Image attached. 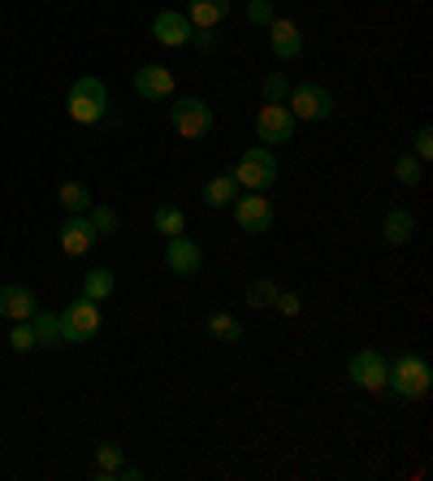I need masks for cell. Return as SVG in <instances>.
Wrapping results in <instances>:
<instances>
[{
    "label": "cell",
    "instance_id": "3957f363",
    "mask_svg": "<svg viewBox=\"0 0 433 481\" xmlns=\"http://www.w3.org/2000/svg\"><path fill=\"white\" fill-rule=\"evenodd\" d=\"M57 321H61V343H91L96 334H100V326H105V312H100V304L96 300H74L69 308H61L57 312Z\"/></svg>",
    "mask_w": 433,
    "mask_h": 481
},
{
    "label": "cell",
    "instance_id": "5b68a950",
    "mask_svg": "<svg viewBox=\"0 0 433 481\" xmlns=\"http://www.w3.org/2000/svg\"><path fill=\"white\" fill-rule=\"evenodd\" d=\"M230 174H235L238 187L264 191V187H273V178H278V156L269 153L264 143H256V148H247V153L238 156V165L230 170Z\"/></svg>",
    "mask_w": 433,
    "mask_h": 481
},
{
    "label": "cell",
    "instance_id": "4dcf8cb0",
    "mask_svg": "<svg viewBox=\"0 0 433 481\" xmlns=\"http://www.w3.org/2000/svg\"><path fill=\"white\" fill-rule=\"evenodd\" d=\"M411 156H420V161H429L433 156V131L429 126H420V131L411 134Z\"/></svg>",
    "mask_w": 433,
    "mask_h": 481
},
{
    "label": "cell",
    "instance_id": "ac0fdd59",
    "mask_svg": "<svg viewBox=\"0 0 433 481\" xmlns=\"http://www.w3.org/2000/svg\"><path fill=\"white\" fill-rule=\"evenodd\" d=\"M235 199H238L235 174H216V178H208V182H204V204H208V208H230Z\"/></svg>",
    "mask_w": 433,
    "mask_h": 481
},
{
    "label": "cell",
    "instance_id": "52a82bcc",
    "mask_svg": "<svg viewBox=\"0 0 433 481\" xmlns=\"http://www.w3.org/2000/svg\"><path fill=\"white\" fill-rule=\"evenodd\" d=\"M386 369H390V360L377 347L355 351V356L346 360V377H351L360 391H373V394L386 391Z\"/></svg>",
    "mask_w": 433,
    "mask_h": 481
},
{
    "label": "cell",
    "instance_id": "ba28073f",
    "mask_svg": "<svg viewBox=\"0 0 433 481\" xmlns=\"http://www.w3.org/2000/svg\"><path fill=\"white\" fill-rule=\"evenodd\" d=\"M295 113L286 109V105H260L256 113V139L264 148H273V143H290L295 139Z\"/></svg>",
    "mask_w": 433,
    "mask_h": 481
},
{
    "label": "cell",
    "instance_id": "1f68e13d",
    "mask_svg": "<svg viewBox=\"0 0 433 481\" xmlns=\"http://www.w3.org/2000/svg\"><path fill=\"white\" fill-rule=\"evenodd\" d=\"M273 308H278L281 317H299V295H295V291H278Z\"/></svg>",
    "mask_w": 433,
    "mask_h": 481
},
{
    "label": "cell",
    "instance_id": "277c9868",
    "mask_svg": "<svg viewBox=\"0 0 433 481\" xmlns=\"http://www.w3.org/2000/svg\"><path fill=\"white\" fill-rule=\"evenodd\" d=\"M170 126L173 134H182V139H204V134L216 126V113L208 100H199V96H178L170 105Z\"/></svg>",
    "mask_w": 433,
    "mask_h": 481
},
{
    "label": "cell",
    "instance_id": "cb8c5ba5",
    "mask_svg": "<svg viewBox=\"0 0 433 481\" xmlns=\"http://www.w3.org/2000/svg\"><path fill=\"white\" fill-rule=\"evenodd\" d=\"M117 468H122V447H117V442H100V447H96V477L113 481Z\"/></svg>",
    "mask_w": 433,
    "mask_h": 481
},
{
    "label": "cell",
    "instance_id": "d6986e66",
    "mask_svg": "<svg viewBox=\"0 0 433 481\" xmlns=\"http://www.w3.org/2000/svg\"><path fill=\"white\" fill-rule=\"evenodd\" d=\"M31 329H35V347H61V321H57V312H40L35 308Z\"/></svg>",
    "mask_w": 433,
    "mask_h": 481
},
{
    "label": "cell",
    "instance_id": "4316f807",
    "mask_svg": "<svg viewBox=\"0 0 433 481\" xmlns=\"http://www.w3.org/2000/svg\"><path fill=\"white\" fill-rule=\"evenodd\" d=\"M260 91H264V105H286V96H290V83H286V74H281V69H273V74H264Z\"/></svg>",
    "mask_w": 433,
    "mask_h": 481
},
{
    "label": "cell",
    "instance_id": "484cf974",
    "mask_svg": "<svg viewBox=\"0 0 433 481\" xmlns=\"http://www.w3.org/2000/svg\"><path fill=\"white\" fill-rule=\"evenodd\" d=\"M394 178H399L403 187H420V178H425V161L403 153L399 161H394Z\"/></svg>",
    "mask_w": 433,
    "mask_h": 481
},
{
    "label": "cell",
    "instance_id": "44dd1931",
    "mask_svg": "<svg viewBox=\"0 0 433 481\" xmlns=\"http://www.w3.org/2000/svg\"><path fill=\"white\" fill-rule=\"evenodd\" d=\"M57 199H61V208L65 213H87L96 199H91V191H87L83 182H61L57 187Z\"/></svg>",
    "mask_w": 433,
    "mask_h": 481
},
{
    "label": "cell",
    "instance_id": "ffe728a7",
    "mask_svg": "<svg viewBox=\"0 0 433 481\" xmlns=\"http://www.w3.org/2000/svg\"><path fill=\"white\" fill-rule=\"evenodd\" d=\"M152 226H156V235H165V239L187 235V213H182V208H173V204H161V208L152 213Z\"/></svg>",
    "mask_w": 433,
    "mask_h": 481
},
{
    "label": "cell",
    "instance_id": "2e32d148",
    "mask_svg": "<svg viewBox=\"0 0 433 481\" xmlns=\"http://www.w3.org/2000/svg\"><path fill=\"white\" fill-rule=\"evenodd\" d=\"M230 9H235V0H191V5H187V23H191L195 31H213L216 23L230 18Z\"/></svg>",
    "mask_w": 433,
    "mask_h": 481
},
{
    "label": "cell",
    "instance_id": "83f0119b",
    "mask_svg": "<svg viewBox=\"0 0 433 481\" xmlns=\"http://www.w3.org/2000/svg\"><path fill=\"white\" fill-rule=\"evenodd\" d=\"M87 221L96 226V235H113V230L122 226V221H117V213H113V208H105V204H91V208H87Z\"/></svg>",
    "mask_w": 433,
    "mask_h": 481
},
{
    "label": "cell",
    "instance_id": "7a4b0ae2",
    "mask_svg": "<svg viewBox=\"0 0 433 481\" xmlns=\"http://www.w3.org/2000/svg\"><path fill=\"white\" fill-rule=\"evenodd\" d=\"M65 109H69V117H74L78 126H96V122L105 117V109H108V88L96 79V74H87V79H78V83L69 88Z\"/></svg>",
    "mask_w": 433,
    "mask_h": 481
},
{
    "label": "cell",
    "instance_id": "6da1fadb",
    "mask_svg": "<svg viewBox=\"0 0 433 481\" xmlns=\"http://www.w3.org/2000/svg\"><path fill=\"white\" fill-rule=\"evenodd\" d=\"M433 386V369L425 356H416V351H403V356H394L386 369V391L399 394V399H425Z\"/></svg>",
    "mask_w": 433,
    "mask_h": 481
},
{
    "label": "cell",
    "instance_id": "8fae6325",
    "mask_svg": "<svg viewBox=\"0 0 433 481\" xmlns=\"http://www.w3.org/2000/svg\"><path fill=\"white\" fill-rule=\"evenodd\" d=\"M195 26L187 23V14H173V9H161L156 18H152V40L165 48H182L187 40H191Z\"/></svg>",
    "mask_w": 433,
    "mask_h": 481
},
{
    "label": "cell",
    "instance_id": "d6a6232c",
    "mask_svg": "<svg viewBox=\"0 0 433 481\" xmlns=\"http://www.w3.org/2000/svg\"><path fill=\"white\" fill-rule=\"evenodd\" d=\"M187 44H191L195 52H213L216 40H213V31H191V40H187Z\"/></svg>",
    "mask_w": 433,
    "mask_h": 481
},
{
    "label": "cell",
    "instance_id": "9a60e30c",
    "mask_svg": "<svg viewBox=\"0 0 433 481\" xmlns=\"http://www.w3.org/2000/svg\"><path fill=\"white\" fill-rule=\"evenodd\" d=\"M35 291H26V286H0V317H9V321H31L35 317Z\"/></svg>",
    "mask_w": 433,
    "mask_h": 481
},
{
    "label": "cell",
    "instance_id": "7c38bea8",
    "mask_svg": "<svg viewBox=\"0 0 433 481\" xmlns=\"http://www.w3.org/2000/svg\"><path fill=\"white\" fill-rule=\"evenodd\" d=\"M269 52H273L278 61H295L303 52V35L290 18H273V23H269Z\"/></svg>",
    "mask_w": 433,
    "mask_h": 481
},
{
    "label": "cell",
    "instance_id": "8992f818",
    "mask_svg": "<svg viewBox=\"0 0 433 481\" xmlns=\"http://www.w3.org/2000/svg\"><path fill=\"white\" fill-rule=\"evenodd\" d=\"M334 105H338L334 91L317 88V83H299V88H290V96H286V109L295 113V122H329Z\"/></svg>",
    "mask_w": 433,
    "mask_h": 481
},
{
    "label": "cell",
    "instance_id": "5bb4252c",
    "mask_svg": "<svg viewBox=\"0 0 433 481\" xmlns=\"http://www.w3.org/2000/svg\"><path fill=\"white\" fill-rule=\"evenodd\" d=\"M134 91L143 100H170L173 96V74L165 66H139L134 69Z\"/></svg>",
    "mask_w": 433,
    "mask_h": 481
},
{
    "label": "cell",
    "instance_id": "d4e9b609",
    "mask_svg": "<svg viewBox=\"0 0 433 481\" xmlns=\"http://www.w3.org/2000/svg\"><path fill=\"white\" fill-rule=\"evenodd\" d=\"M278 291H281V286L273 282V278H256V282L247 286V308H273Z\"/></svg>",
    "mask_w": 433,
    "mask_h": 481
},
{
    "label": "cell",
    "instance_id": "4fadbf2b",
    "mask_svg": "<svg viewBox=\"0 0 433 481\" xmlns=\"http://www.w3.org/2000/svg\"><path fill=\"white\" fill-rule=\"evenodd\" d=\"M91 243H96V226L87 221V213H69L61 221V252L65 256H83Z\"/></svg>",
    "mask_w": 433,
    "mask_h": 481
},
{
    "label": "cell",
    "instance_id": "7402d4cb",
    "mask_svg": "<svg viewBox=\"0 0 433 481\" xmlns=\"http://www.w3.org/2000/svg\"><path fill=\"white\" fill-rule=\"evenodd\" d=\"M208 334H213L216 343H238L243 338V321H238L235 312H213L208 317Z\"/></svg>",
    "mask_w": 433,
    "mask_h": 481
},
{
    "label": "cell",
    "instance_id": "f546056e",
    "mask_svg": "<svg viewBox=\"0 0 433 481\" xmlns=\"http://www.w3.org/2000/svg\"><path fill=\"white\" fill-rule=\"evenodd\" d=\"M273 18H278V14H273V0H247V23L269 26Z\"/></svg>",
    "mask_w": 433,
    "mask_h": 481
},
{
    "label": "cell",
    "instance_id": "f1b7e54d",
    "mask_svg": "<svg viewBox=\"0 0 433 481\" xmlns=\"http://www.w3.org/2000/svg\"><path fill=\"white\" fill-rule=\"evenodd\" d=\"M9 347L22 351V356H26V351H35V329H31V321H18V326H14V334H9Z\"/></svg>",
    "mask_w": 433,
    "mask_h": 481
},
{
    "label": "cell",
    "instance_id": "30bf717a",
    "mask_svg": "<svg viewBox=\"0 0 433 481\" xmlns=\"http://www.w3.org/2000/svg\"><path fill=\"white\" fill-rule=\"evenodd\" d=\"M165 269H170L173 278H199V269H204L199 243L187 239V235H173V239L165 243Z\"/></svg>",
    "mask_w": 433,
    "mask_h": 481
},
{
    "label": "cell",
    "instance_id": "9c48e42d",
    "mask_svg": "<svg viewBox=\"0 0 433 481\" xmlns=\"http://www.w3.org/2000/svg\"><path fill=\"white\" fill-rule=\"evenodd\" d=\"M230 208H235V221H238V230H243V235H264V230L273 226V217H278V213H273V204L260 196V191L238 196Z\"/></svg>",
    "mask_w": 433,
    "mask_h": 481
},
{
    "label": "cell",
    "instance_id": "e0dca14e",
    "mask_svg": "<svg viewBox=\"0 0 433 481\" xmlns=\"http://www.w3.org/2000/svg\"><path fill=\"white\" fill-rule=\"evenodd\" d=\"M411 230H416V217H411L408 208H390L386 221H382V239H386L390 247H403V243L411 239Z\"/></svg>",
    "mask_w": 433,
    "mask_h": 481
},
{
    "label": "cell",
    "instance_id": "603a6c76",
    "mask_svg": "<svg viewBox=\"0 0 433 481\" xmlns=\"http://www.w3.org/2000/svg\"><path fill=\"white\" fill-rule=\"evenodd\" d=\"M113 286H117V278H113V269H91V273L83 278V295H87V300H96V304H100V300H108V295H113Z\"/></svg>",
    "mask_w": 433,
    "mask_h": 481
}]
</instances>
